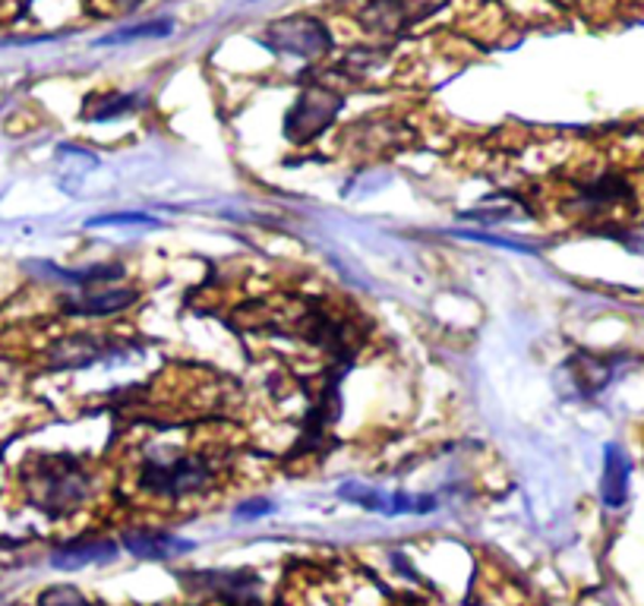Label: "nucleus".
<instances>
[{"label": "nucleus", "instance_id": "nucleus-1", "mask_svg": "<svg viewBox=\"0 0 644 606\" xmlns=\"http://www.w3.org/2000/svg\"><path fill=\"white\" fill-rule=\"evenodd\" d=\"M212 480H215V465L209 462V455H199V452H190V455H177V452L174 455L171 452L149 455L140 470L142 490L165 499H184L202 493L206 487H212Z\"/></svg>", "mask_w": 644, "mask_h": 606}, {"label": "nucleus", "instance_id": "nucleus-2", "mask_svg": "<svg viewBox=\"0 0 644 606\" xmlns=\"http://www.w3.org/2000/svg\"><path fill=\"white\" fill-rule=\"evenodd\" d=\"M89 490H92V477L77 458H67V455L42 458L28 477V493L35 499V505L55 515L83 505Z\"/></svg>", "mask_w": 644, "mask_h": 606}, {"label": "nucleus", "instance_id": "nucleus-3", "mask_svg": "<svg viewBox=\"0 0 644 606\" xmlns=\"http://www.w3.org/2000/svg\"><path fill=\"white\" fill-rule=\"evenodd\" d=\"M341 108L336 95H329L326 89H309L301 95L297 108L291 110V120H288V133L297 142H307L309 137H316L319 130H326L332 124V117Z\"/></svg>", "mask_w": 644, "mask_h": 606}, {"label": "nucleus", "instance_id": "nucleus-4", "mask_svg": "<svg viewBox=\"0 0 644 606\" xmlns=\"http://www.w3.org/2000/svg\"><path fill=\"white\" fill-rule=\"evenodd\" d=\"M269 42L288 51V55H319L326 48V28L319 23H309V20H288V23H279V26L269 32Z\"/></svg>", "mask_w": 644, "mask_h": 606}, {"label": "nucleus", "instance_id": "nucleus-5", "mask_svg": "<svg viewBox=\"0 0 644 606\" xmlns=\"http://www.w3.org/2000/svg\"><path fill=\"white\" fill-rule=\"evenodd\" d=\"M124 547L140 559H168V556L197 550V544L180 540V537L165 534V531H133V534L124 537Z\"/></svg>", "mask_w": 644, "mask_h": 606}, {"label": "nucleus", "instance_id": "nucleus-6", "mask_svg": "<svg viewBox=\"0 0 644 606\" xmlns=\"http://www.w3.org/2000/svg\"><path fill=\"white\" fill-rule=\"evenodd\" d=\"M108 351L105 338H92V335H73L67 341H60L51 348V363L55 366H85L92 360H98Z\"/></svg>", "mask_w": 644, "mask_h": 606}, {"label": "nucleus", "instance_id": "nucleus-7", "mask_svg": "<svg viewBox=\"0 0 644 606\" xmlns=\"http://www.w3.org/2000/svg\"><path fill=\"white\" fill-rule=\"evenodd\" d=\"M117 556V544H108V540H98V544H73V547H63L51 556V566L55 569H63V572H77L83 566H92V562H112Z\"/></svg>", "mask_w": 644, "mask_h": 606}, {"label": "nucleus", "instance_id": "nucleus-8", "mask_svg": "<svg viewBox=\"0 0 644 606\" xmlns=\"http://www.w3.org/2000/svg\"><path fill=\"white\" fill-rule=\"evenodd\" d=\"M629 493V462L622 458L617 445L607 448V470H604V483H600V497L610 509H619Z\"/></svg>", "mask_w": 644, "mask_h": 606}, {"label": "nucleus", "instance_id": "nucleus-9", "mask_svg": "<svg viewBox=\"0 0 644 606\" xmlns=\"http://www.w3.org/2000/svg\"><path fill=\"white\" fill-rule=\"evenodd\" d=\"M133 301H137V291H108V294H92L83 301L67 303V313H73V316H112V313L127 310Z\"/></svg>", "mask_w": 644, "mask_h": 606}, {"label": "nucleus", "instance_id": "nucleus-10", "mask_svg": "<svg viewBox=\"0 0 644 606\" xmlns=\"http://www.w3.org/2000/svg\"><path fill=\"white\" fill-rule=\"evenodd\" d=\"M130 108H133L130 95H108V98L95 102V108H85V117L89 120H114V117L127 114Z\"/></svg>", "mask_w": 644, "mask_h": 606}, {"label": "nucleus", "instance_id": "nucleus-11", "mask_svg": "<svg viewBox=\"0 0 644 606\" xmlns=\"http://www.w3.org/2000/svg\"><path fill=\"white\" fill-rule=\"evenodd\" d=\"M338 497L351 499V502H358V505H364V509H376V512H386V502H389L383 493H376V490H370V487H361V483H344V487L338 490Z\"/></svg>", "mask_w": 644, "mask_h": 606}, {"label": "nucleus", "instance_id": "nucleus-12", "mask_svg": "<svg viewBox=\"0 0 644 606\" xmlns=\"http://www.w3.org/2000/svg\"><path fill=\"white\" fill-rule=\"evenodd\" d=\"M38 606H92V604L85 601L77 587L60 584V587H48V591L38 597Z\"/></svg>", "mask_w": 644, "mask_h": 606}, {"label": "nucleus", "instance_id": "nucleus-13", "mask_svg": "<svg viewBox=\"0 0 644 606\" xmlns=\"http://www.w3.org/2000/svg\"><path fill=\"white\" fill-rule=\"evenodd\" d=\"M269 512H276V505L262 499V502H250V505L237 509V518H256V515H269Z\"/></svg>", "mask_w": 644, "mask_h": 606}, {"label": "nucleus", "instance_id": "nucleus-14", "mask_svg": "<svg viewBox=\"0 0 644 606\" xmlns=\"http://www.w3.org/2000/svg\"><path fill=\"white\" fill-rule=\"evenodd\" d=\"M112 221H120V224H130V221H137V224H155L149 215H105V219L92 221V228L95 224H112Z\"/></svg>", "mask_w": 644, "mask_h": 606}, {"label": "nucleus", "instance_id": "nucleus-15", "mask_svg": "<svg viewBox=\"0 0 644 606\" xmlns=\"http://www.w3.org/2000/svg\"><path fill=\"white\" fill-rule=\"evenodd\" d=\"M137 3H140V0H117V7H120V10H133Z\"/></svg>", "mask_w": 644, "mask_h": 606}]
</instances>
